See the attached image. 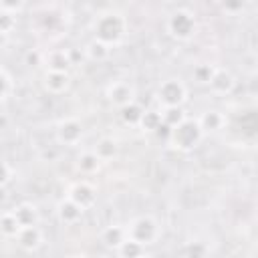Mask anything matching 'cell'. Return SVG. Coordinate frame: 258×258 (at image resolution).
<instances>
[{
  "mask_svg": "<svg viewBox=\"0 0 258 258\" xmlns=\"http://www.w3.org/2000/svg\"><path fill=\"white\" fill-rule=\"evenodd\" d=\"M95 38L105 42L107 46L119 44L121 38L125 36L127 30V20L121 12H103L97 20H95Z\"/></svg>",
  "mask_w": 258,
  "mask_h": 258,
  "instance_id": "1",
  "label": "cell"
},
{
  "mask_svg": "<svg viewBox=\"0 0 258 258\" xmlns=\"http://www.w3.org/2000/svg\"><path fill=\"white\" fill-rule=\"evenodd\" d=\"M204 137V129L200 125V121H191V119H183L181 123H177L175 127L169 129V143L179 149V151H189L194 149Z\"/></svg>",
  "mask_w": 258,
  "mask_h": 258,
  "instance_id": "2",
  "label": "cell"
},
{
  "mask_svg": "<svg viewBox=\"0 0 258 258\" xmlns=\"http://www.w3.org/2000/svg\"><path fill=\"white\" fill-rule=\"evenodd\" d=\"M127 234H129V238L137 240L139 244L149 246V244H155L157 242L161 230H159L157 222L151 216H139V218H135L127 226Z\"/></svg>",
  "mask_w": 258,
  "mask_h": 258,
  "instance_id": "3",
  "label": "cell"
},
{
  "mask_svg": "<svg viewBox=\"0 0 258 258\" xmlns=\"http://www.w3.org/2000/svg\"><path fill=\"white\" fill-rule=\"evenodd\" d=\"M157 99L163 107H181L187 99V89L179 79H167L159 85Z\"/></svg>",
  "mask_w": 258,
  "mask_h": 258,
  "instance_id": "4",
  "label": "cell"
},
{
  "mask_svg": "<svg viewBox=\"0 0 258 258\" xmlns=\"http://www.w3.org/2000/svg\"><path fill=\"white\" fill-rule=\"evenodd\" d=\"M167 30L177 40H187L196 32V18L187 10H175L167 20Z\"/></svg>",
  "mask_w": 258,
  "mask_h": 258,
  "instance_id": "5",
  "label": "cell"
},
{
  "mask_svg": "<svg viewBox=\"0 0 258 258\" xmlns=\"http://www.w3.org/2000/svg\"><path fill=\"white\" fill-rule=\"evenodd\" d=\"M83 139V125L69 117V119H62L58 125H56V141L60 145H67V147H73L77 143H81Z\"/></svg>",
  "mask_w": 258,
  "mask_h": 258,
  "instance_id": "6",
  "label": "cell"
},
{
  "mask_svg": "<svg viewBox=\"0 0 258 258\" xmlns=\"http://www.w3.org/2000/svg\"><path fill=\"white\" fill-rule=\"evenodd\" d=\"M67 198H71L79 208L89 210L95 202H97V191L89 181H77L75 185H71V189L67 191Z\"/></svg>",
  "mask_w": 258,
  "mask_h": 258,
  "instance_id": "7",
  "label": "cell"
},
{
  "mask_svg": "<svg viewBox=\"0 0 258 258\" xmlns=\"http://www.w3.org/2000/svg\"><path fill=\"white\" fill-rule=\"evenodd\" d=\"M107 97H109V101H111L113 105H117V107L123 109L125 105L133 103L135 91H133V87H131L129 83H125V81H115V83L109 85V89H107Z\"/></svg>",
  "mask_w": 258,
  "mask_h": 258,
  "instance_id": "8",
  "label": "cell"
},
{
  "mask_svg": "<svg viewBox=\"0 0 258 258\" xmlns=\"http://www.w3.org/2000/svg\"><path fill=\"white\" fill-rule=\"evenodd\" d=\"M14 240L18 242V246H20L22 250L34 252V250L42 244V232H40V228H38L36 224H34V226H22Z\"/></svg>",
  "mask_w": 258,
  "mask_h": 258,
  "instance_id": "9",
  "label": "cell"
},
{
  "mask_svg": "<svg viewBox=\"0 0 258 258\" xmlns=\"http://www.w3.org/2000/svg\"><path fill=\"white\" fill-rule=\"evenodd\" d=\"M69 83H71V79L64 71H46V75H44V87H46V91H50L54 95H60L62 91H67Z\"/></svg>",
  "mask_w": 258,
  "mask_h": 258,
  "instance_id": "10",
  "label": "cell"
},
{
  "mask_svg": "<svg viewBox=\"0 0 258 258\" xmlns=\"http://www.w3.org/2000/svg\"><path fill=\"white\" fill-rule=\"evenodd\" d=\"M83 208H79L71 198H64L58 206H56V216L62 224H75L81 216H83Z\"/></svg>",
  "mask_w": 258,
  "mask_h": 258,
  "instance_id": "11",
  "label": "cell"
},
{
  "mask_svg": "<svg viewBox=\"0 0 258 258\" xmlns=\"http://www.w3.org/2000/svg\"><path fill=\"white\" fill-rule=\"evenodd\" d=\"M127 236H129V234H127V226H109V228L103 230L101 240H103L105 246L117 250V248L127 240Z\"/></svg>",
  "mask_w": 258,
  "mask_h": 258,
  "instance_id": "12",
  "label": "cell"
},
{
  "mask_svg": "<svg viewBox=\"0 0 258 258\" xmlns=\"http://www.w3.org/2000/svg\"><path fill=\"white\" fill-rule=\"evenodd\" d=\"M208 85L212 87V91H214V93L226 95V93H230V91L234 89V77H232L228 71L218 69V71L214 73V77H212V81H210Z\"/></svg>",
  "mask_w": 258,
  "mask_h": 258,
  "instance_id": "13",
  "label": "cell"
},
{
  "mask_svg": "<svg viewBox=\"0 0 258 258\" xmlns=\"http://www.w3.org/2000/svg\"><path fill=\"white\" fill-rule=\"evenodd\" d=\"M101 163H103V159H101V157L95 153V149H93V151H85V153L79 157L77 169H79L81 173H85V175H91V173L99 171Z\"/></svg>",
  "mask_w": 258,
  "mask_h": 258,
  "instance_id": "14",
  "label": "cell"
},
{
  "mask_svg": "<svg viewBox=\"0 0 258 258\" xmlns=\"http://www.w3.org/2000/svg\"><path fill=\"white\" fill-rule=\"evenodd\" d=\"M20 228H22V224L18 222L14 210H6L2 214V220H0V232H2V236L4 238H16V234L20 232Z\"/></svg>",
  "mask_w": 258,
  "mask_h": 258,
  "instance_id": "15",
  "label": "cell"
},
{
  "mask_svg": "<svg viewBox=\"0 0 258 258\" xmlns=\"http://www.w3.org/2000/svg\"><path fill=\"white\" fill-rule=\"evenodd\" d=\"M44 60H46L48 71H64L67 73L71 67L69 52H64V50H52L50 54H44Z\"/></svg>",
  "mask_w": 258,
  "mask_h": 258,
  "instance_id": "16",
  "label": "cell"
},
{
  "mask_svg": "<svg viewBox=\"0 0 258 258\" xmlns=\"http://www.w3.org/2000/svg\"><path fill=\"white\" fill-rule=\"evenodd\" d=\"M12 210H14L16 218H18V222H20L22 226H34V224H38V212H36L34 206H30V204H20V206H16V208H12Z\"/></svg>",
  "mask_w": 258,
  "mask_h": 258,
  "instance_id": "17",
  "label": "cell"
},
{
  "mask_svg": "<svg viewBox=\"0 0 258 258\" xmlns=\"http://www.w3.org/2000/svg\"><path fill=\"white\" fill-rule=\"evenodd\" d=\"M198 121H200V125H202L204 131H218V129L224 125V117H222V113H218V111H208V113H204Z\"/></svg>",
  "mask_w": 258,
  "mask_h": 258,
  "instance_id": "18",
  "label": "cell"
},
{
  "mask_svg": "<svg viewBox=\"0 0 258 258\" xmlns=\"http://www.w3.org/2000/svg\"><path fill=\"white\" fill-rule=\"evenodd\" d=\"M95 153H97L103 161H109V159H113V157L117 155V143H115L111 137H103V139L97 143Z\"/></svg>",
  "mask_w": 258,
  "mask_h": 258,
  "instance_id": "19",
  "label": "cell"
},
{
  "mask_svg": "<svg viewBox=\"0 0 258 258\" xmlns=\"http://www.w3.org/2000/svg\"><path fill=\"white\" fill-rule=\"evenodd\" d=\"M109 48H111V46H107L105 42H101V40H97V38H95L93 42H89V44H87L85 54H87L91 60H103V58H107Z\"/></svg>",
  "mask_w": 258,
  "mask_h": 258,
  "instance_id": "20",
  "label": "cell"
},
{
  "mask_svg": "<svg viewBox=\"0 0 258 258\" xmlns=\"http://www.w3.org/2000/svg\"><path fill=\"white\" fill-rule=\"evenodd\" d=\"M123 113H121V117H123V121L125 123H129V125H139L141 123V117H143V109L133 101V103H129V105H125L123 109H121Z\"/></svg>",
  "mask_w": 258,
  "mask_h": 258,
  "instance_id": "21",
  "label": "cell"
},
{
  "mask_svg": "<svg viewBox=\"0 0 258 258\" xmlns=\"http://www.w3.org/2000/svg\"><path fill=\"white\" fill-rule=\"evenodd\" d=\"M165 123H163V117H161V113H157V111H145L143 113V117H141V123H139V127H143V129H147V131H157V129H161Z\"/></svg>",
  "mask_w": 258,
  "mask_h": 258,
  "instance_id": "22",
  "label": "cell"
},
{
  "mask_svg": "<svg viewBox=\"0 0 258 258\" xmlns=\"http://www.w3.org/2000/svg\"><path fill=\"white\" fill-rule=\"evenodd\" d=\"M117 252H119L121 256H129V258H133V256H143V254H145V246L127 236V240L117 248Z\"/></svg>",
  "mask_w": 258,
  "mask_h": 258,
  "instance_id": "23",
  "label": "cell"
},
{
  "mask_svg": "<svg viewBox=\"0 0 258 258\" xmlns=\"http://www.w3.org/2000/svg\"><path fill=\"white\" fill-rule=\"evenodd\" d=\"M161 117H163V123H165L169 129H171V127H175L177 123H181V121L185 119V115H183L181 107H163Z\"/></svg>",
  "mask_w": 258,
  "mask_h": 258,
  "instance_id": "24",
  "label": "cell"
},
{
  "mask_svg": "<svg viewBox=\"0 0 258 258\" xmlns=\"http://www.w3.org/2000/svg\"><path fill=\"white\" fill-rule=\"evenodd\" d=\"M0 79H2V103L6 105V103H8V99L12 97L14 81H12V77H10V73H8L6 69H2V71H0Z\"/></svg>",
  "mask_w": 258,
  "mask_h": 258,
  "instance_id": "25",
  "label": "cell"
},
{
  "mask_svg": "<svg viewBox=\"0 0 258 258\" xmlns=\"http://www.w3.org/2000/svg\"><path fill=\"white\" fill-rule=\"evenodd\" d=\"M12 28H16V14L2 12V16H0V30H2V38H4V40H6V36L12 32Z\"/></svg>",
  "mask_w": 258,
  "mask_h": 258,
  "instance_id": "26",
  "label": "cell"
},
{
  "mask_svg": "<svg viewBox=\"0 0 258 258\" xmlns=\"http://www.w3.org/2000/svg\"><path fill=\"white\" fill-rule=\"evenodd\" d=\"M214 73H216V69H212L210 64H198L194 69V79L198 83H210L212 77H214Z\"/></svg>",
  "mask_w": 258,
  "mask_h": 258,
  "instance_id": "27",
  "label": "cell"
},
{
  "mask_svg": "<svg viewBox=\"0 0 258 258\" xmlns=\"http://www.w3.org/2000/svg\"><path fill=\"white\" fill-rule=\"evenodd\" d=\"M26 0H0V6H2V12H8V14H18L22 10Z\"/></svg>",
  "mask_w": 258,
  "mask_h": 258,
  "instance_id": "28",
  "label": "cell"
},
{
  "mask_svg": "<svg viewBox=\"0 0 258 258\" xmlns=\"http://www.w3.org/2000/svg\"><path fill=\"white\" fill-rule=\"evenodd\" d=\"M14 175H16V169H12L10 161H2V187H6Z\"/></svg>",
  "mask_w": 258,
  "mask_h": 258,
  "instance_id": "29",
  "label": "cell"
},
{
  "mask_svg": "<svg viewBox=\"0 0 258 258\" xmlns=\"http://www.w3.org/2000/svg\"><path fill=\"white\" fill-rule=\"evenodd\" d=\"M244 4H246V0H222V6H224V10H228L230 14H236V12H240V10L244 8Z\"/></svg>",
  "mask_w": 258,
  "mask_h": 258,
  "instance_id": "30",
  "label": "cell"
},
{
  "mask_svg": "<svg viewBox=\"0 0 258 258\" xmlns=\"http://www.w3.org/2000/svg\"><path fill=\"white\" fill-rule=\"evenodd\" d=\"M40 60H44V54H40V52H26V64H30V67H36V64H40Z\"/></svg>",
  "mask_w": 258,
  "mask_h": 258,
  "instance_id": "31",
  "label": "cell"
},
{
  "mask_svg": "<svg viewBox=\"0 0 258 258\" xmlns=\"http://www.w3.org/2000/svg\"><path fill=\"white\" fill-rule=\"evenodd\" d=\"M254 214H256V220H258V202H256V210H254Z\"/></svg>",
  "mask_w": 258,
  "mask_h": 258,
  "instance_id": "32",
  "label": "cell"
}]
</instances>
